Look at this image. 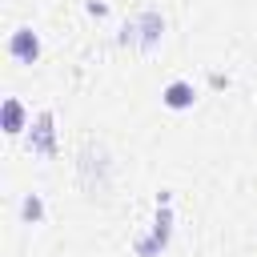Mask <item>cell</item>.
<instances>
[{
  "label": "cell",
  "instance_id": "4",
  "mask_svg": "<svg viewBox=\"0 0 257 257\" xmlns=\"http://www.w3.org/2000/svg\"><path fill=\"white\" fill-rule=\"evenodd\" d=\"M40 213H44V205H40V197H28V201H24V217H32V221H36Z\"/></svg>",
  "mask_w": 257,
  "mask_h": 257
},
{
  "label": "cell",
  "instance_id": "3",
  "mask_svg": "<svg viewBox=\"0 0 257 257\" xmlns=\"http://www.w3.org/2000/svg\"><path fill=\"white\" fill-rule=\"evenodd\" d=\"M0 120H4V133H20V128H24V104H20L16 96H8Z\"/></svg>",
  "mask_w": 257,
  "mask_h": 257
},
{
  "label": "cell",
  "instance_id": "2",
  "mask_svg": "<svg viewBox=\"0 0 257 257\" xmlns=\"http://www.w3.org/2000/svg\"><path fill=\"white\" fill-rule=\"evenodd\" d=\"M193 96H197V92H193V84H185V80H173V84L165 88V104H169V108H189Z\"/></svg>",
  "mask_w": 257,
  "mask_h": 257
},
{
  "label": "cell",
  "instance_id": "1",
  "mask_svg": "<svg viewBox=\"0 0 257 257\" xmlns=\"http://www.w3.org/2000/svg\"><path fill=\"white\" fill-rule=\"evenodd\" d=\"M8 52H12L16 60L32 64V60H36V52H40V40H36L28 28H20V32H12V40H8Z\"/></svg>",
  "mask_w": 257,
  "mask_h": 257
}]
</instances>
